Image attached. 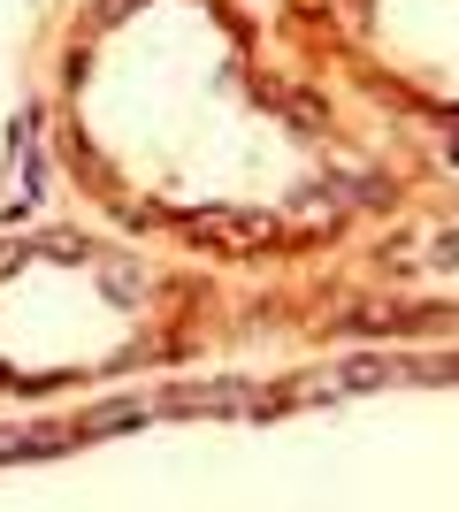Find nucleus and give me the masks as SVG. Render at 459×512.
I'll list each match as a JSON object with an SVG mask.
<instances>
[{"mask_svg": "<svg viewBox=\"0 0 459 512\" xmlns=\"http://www.w3.org/2000/svg\"><path fill=\"white\" fill-rule=\"evenodd\" d=\"M176 413H276L284 398L268 390H245V383H199V390H169Z\"/></svg>", "mask_w": 459, "mask_h": 512, "instance_id": "1", "label": "nucleus"}, {"mask_svg": "<svg viewBox=\"0 0 459 512\" xmlns=\"http://www.w3.org/2000/svg\"><path fill=\"white\" fill-rule=\"evenodd\" d=\"M46 451H62V436H39V428H8L0 436V459H46Z\"/></svg>", "mask_w": 459, "mask_h": 512, "instance_id": "2", "label": "nucleus"}]
</instances>
